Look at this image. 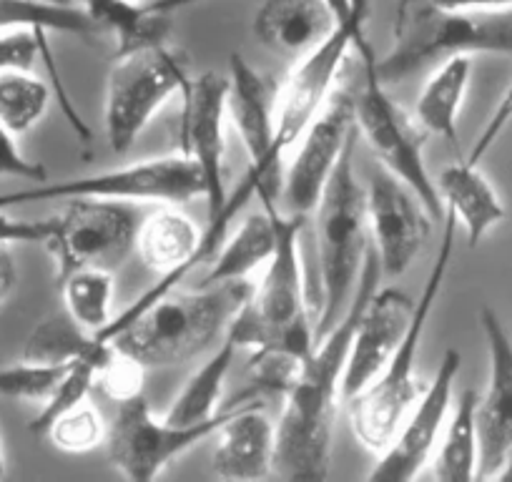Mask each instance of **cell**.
<instances>
[{"label":"cell","instance_id":"6da1fadb","mask_svg":"<svg viewBox=\"0 0 512 482\" xmlns=\"http://www.w3.org/2000/svg\"><path fill=\"white\" fill-rule=\"evenodd\" d=\"M382 267L369 241L362 272L344 317L314 344L297 377L284 392V410L277 420L274 475L292 482H322L332 467L334 420L342 400V375L359 317L377 292Z\"/></svg>","mask_w":512,"mask_h":482},{"label":"cell","instance_id":"7a4b0ae2","mask_svg":"<svg viewBox=\"0 0 512 482\" xmlns=\"http://www.w3.org/2000/svg\"><path fill=\"white\" fill-rule=\"evenodd\" d=\"M259 201L277 226V247L267 262L262 282L251 287L249 299L229 324V334L239 347L254 349V354H287L304 362L317 344L314 324L307 314L299 257V234L307 216L284 214L277 209L274 191L259 194Z\"/></svg>","mask_w":512,"mask_h":482},{"label":"cell","instance_id":"3957f363","mask_svg":"<svg viewBox=\"0 0 512 482\" xmlns=\"http://www.w3.org/2000/svg\"><path fill=\"white\" fill-rule=\"evenodd\" d=\"M254 284L249 279L221 284H199L194 292H166L159 302L141 312L108 337L116 349L136 362L154 367H174L191 362L216 344L249 299Z\"/></svg>","mask_w":512,"mask_h":482},{"label":"cell","instance_id":"277c9868","mask_svg":"<svg viewBox=\"0 0 512 482\" xmlns=\"http://www.w3.org/2000/svg\"><path fill=\"white\" fill-rule=\"evenodd\" d=\"M512 56V21L500 13H462L440 0H397L390 51L374 68L384 86L405 83L455 56Z\"/></svg>","mask_w":512,"mask_h":482},{"label":"cell","instance_id":"5b68a950","mask_svg":"<svg viewBox=\"0 0 512 482\" xmlns=\"http://www.w3.org/2000/svg\"><path fill=\"white\" fill-rule=\"evenodd\" d=\"M357 134L347 141L314 216L319 259V309L314 322V339H322L344 317L362 272L364 254L369 249L367 189L354 174Z\"/></svg>","mask_w":512,"mask_h":482},{"label":"cell","instance_id":"8992f818","mask_svg":"<svg viewBox=\"0 0 512 482\" xmlns=\"http://www.w3.org/2000/svg\"><path fill=\"white\" fill-rule=\"evenodd\" d=\"M442 224H445V231H442L440 247H437V257L432 262L430 274H427L420 299L415 302V312H412L405 337L400 339L384 370L359 395L347 400L354 435L372 452H382L384 447L390 445L395 432L400 430L402 420L420 397L415 380L417 354H420L432 309L440 299L442 284H445L447 272H450L452 252H455L457 241V216L452 211H445Z\"/></svg>","mask_w":512,"mask_h":482},{"label":"cell","instance_id":"52a82bcc","mask_svg":"<svg viewBox=\"0 0 512 482\" xmlns=\"http://www.w3.org/2000/svg\"><path fill=\"white\" fill-rule=\"evenodd\" d=\"M354 48H357V56L364 66V86L354 96V118H357L359 136L374 151L382 169L405 181L420 196L432 219H445V204H442L435 179L425 164L427 134L417 121H412L402 111V106H397L390 98L387 86L374 68L377 56H374L372 46L362 38Z\"/></svg>","mask_w":512,"mask_h":482},{"label":"cell","instance_id":"ba28073f","mask_svg":"<svg viewBox=\"0 0 512 482\" xmlns=\"http://www.w3.org/2000/svg\"><path fill=\"white\" fill-rule=\"evenodd\" d=\"M264 392L251 382V387L236 395L234 405L219 410L211 420L199 425H176L166 417H156L144 395L121 402L116 417L108 425V460L113 470L131 482H149L159 477L176 457L189 452L199 442L214 437V432L246 402L259 400Z\"/></svg>","mask_w":512,"mask_h":482},{"label":"cell","instance_id":"9c48e42d","mask_svg":"<svg viewBox=\"0 0 512 482\" xmlns=\"http://www.w3.org/2000/svg\"><path fill=\"white\" fill-rule=\"evenodd\" d=\"M189 81L184 56L169 43L113 58L103 106V126L111 151L126 154L166 101L184 96Z\"/></svg>","mask_w":512,"mask_h":482},{"label":"cell","instance_id":"30bf717a","mask_svg":"<svg viewBox=\"0 0 512 482\" xmlns=\"http://www.w3.org/2000/svg\"><path fill=\"white\" fill-rule=\"evenodd\" d=\"M201 196L204 181L189 156L171 154L159 159H146L121 169L98 171L66 181H43L28 189L0 194V209L31 201H71V199H111V201H144V204H186Z\"/></svg>","mask_w":512,"mask_h":482},{"label":"cell","instance_id":"8fae6325","mask_svg":"<svg viewBox=\"0 0 512 482\" xmlns=\"http://www.w3.org/2000/svg\"><path fill=\"white\" fill-rule=\"evenodd\" d=\"M139 206L131 201L71 199L61 216H53V234L46 241L56 259L58 279L78 267H121L136 249L141 226Z\"/></svg>","mask_w":512,"mask_h":482},{"label":"cell","instance_id":"7c38bea8","mask_svg":"<svg viewBox=\"0 0 512 482\" xmlns=\"http://www.w3.org/2000/svg\"><path fill=\"white\" fill-rule=\"evenodd\" d=\"M357 134L354 93L349 88H332L327 101L309 121L287 166L282 184V201L287 214L309 216L314 211L344 146Z\"/></svg>","mask_w":512,"mask_h":482},{"label":"cell","instance_id":"4fadbf2b","mask_svg":"<svg viewBox=\"0 0 512 482\" xmlns=\"http://www.w3.org/2000/svg\"><path fill=\"white\" fill-rule=\"evenodd\" d=\"M462 367L460 349H445L435 380L417 397L412 410L402 420L400 430L392 442L379 452L377 465L369 472L372 482H407L422 472V467L432 460L435 447L440 442L442 430L447 425V415L452 407L457 375Z\"/></svg>","mask_w":512,"mask_h":482},{"label":"cell","instance_id":"5bb4252c","mask_svg":"<svg viewBox=\"0 0 512 482\" xmlns=\"http://www.w3.org/2000/svg\"><path fill=\"white\" fill-rule=\"evenodd\" d=\"M367 219L382 277L395 282L422 252L435 219L420 196L382 166L369 176Z\"/></svg>","mask_w":512,"mask_h":482},{"label":"cell","instance_id":"9a60e30c","mask_svg":"<svg viewBox=\"0 0 512 482\" xmlns=\"http://www.w3.org/2000/svg\"><path fill=\"white\" fill-rule=\"evenodd\" d=\"M226 93H229V76L216 71L201 73L191 78L181 96V154L189 156L199 169L204 181L206 221L214 219L224 206L226 194Z\"/></svg>","mask_w":512,"mask_h":482},{"label":"cell","instance_id":"2e32d148","mask_svg":"<svg viewBox=\"0 0 512 482\" xmlns=\"http://www.w3.org/2000/svg\"><path fill=\"white\" fill-rule=\"evenodd\" d=\"M480 327L490 357V380L485 395L477 400V440L480 462L477 477L485 480L512 447V337L492 307L480 309Z\"/></svg>","mask_w":512,"mask_h":482},{"label":"cell","instance_id":"e0dca14e","mask_svg":"<svg viewBox=\"0 0 512 482\" xmlns=\"http://www.w3.org/2000/svg\"><path fill=\"white\" fill-rule=\"evenodd\" d=\"M415 299L397 287L377 289L359 317L352 347H349L347 367L342 375V400H352L364 390L384 365L410 327Z\"/></svg>","mask_w":512,"mask_h":482},{"label":"cell","instance_id":"ac0fdd59","mask_svg":"<svg viewBox=\"0 0 512 482\" xmlns=\"http://www.w3.org/2000/svg\"><path fill=\"white\" fill-rule=\"evenodd\" d=\"M211 470L221 480H264L274 475L277 425L264 415L259 400L241 405L214 432Z\"/></svg>","mask_w":512,"mask_h":482},{"label":"cell","instance_id":"d6986e66","mask_svg":"<svg viewBox=\"0 0 512 482\" xmlns=\"http://www.w3.org/2000/svg\"><path fill=\"white\" fill-rule=\"evenodd\" d=\"M337 28L327 0H264L254 16L256 41L274 56L302 61Z\"/></svg>","mask_w":512,"mask_h":482},{"label":"cell","instance_id":"ffe728a7","mask_svg":"<svg viewBox=\"0 0 512 482\" xmlns=\"http://www.w3.org/2000/svg\"><path fill=\"white\" fill-rule=\"evenodd\" d=\"M435 184L445 211H452L457 216V224L465 226L470 249H475L490 234L492 226L505 219V206H502L500 196L477 164L457 159L455 164L440 171Z\"/></svg>","mask_w":512,"mask_h":482},{"label":"cell","instance_id":"44dd1931","mask_svg":"<svg viewBox=\"0 0 512 482\" xmlns=\"http://www.w3.org/2000/svg\"><path fill=\"white\" fill-rule=\"evenodd\" d=\"M472 76V56H455L432 68L430 78L422 86L415 106V121L427 136L447 141L460 149L457 136V116L465 101Z\"/></svg>","mask_w":512,"mask_h":482},{"label":"cell","instance_id":"7402d4cb","mask_svg":"<svg viewBox=\"0 0 512 482\" xmlns=\"http://www.w3.org/2000/svg\"><path fill=\"white\" fill-rule=\"evenodd\" d=\"M81 8L101 33H111L116 38V56L169 43V13L156 11L151 0H81Z\"/></svg>","mask_w":512,"mask_h":482},{"label":"cell","instance_id":"603a6c76","mask_svg":"<svg viewBox=\"0 0 512 482\" xmlns=\"http://www.w3.org/2000/svg\"><path fill=\"white\" fill-rule=\"evenodd\" d=\"M274 247H277V226L272 214L264 209L262 214L244 216L234 234L226 236L219 252L214 254L201 284L209 287V284L249 279L256 269L267 267Z\"/></svg>","mask_w":512,"mask_h":482},{"label":"cell","instance_id":"cb8c5ba5","mask_svg":"<svg viewBox=\"0 0 512 482\" xmlns=\"http://www.w3.org/2000/svg\"><path fill=\"white\" fill-rule=\"evenodd\" d=\"M236 349L241 347L231 337L229 329H226L216 352L189 377L184 390L171 402V407L164 415L166 420L176 422V425H199V422H206L214 415H219L221 392H224V382L229 377L231 365H234Z\"/></svg>","mask_w":512,"mask_h":482},{"label":"cell","instance_id":"d4e9b609","mask_svg":"<svg viewBox=\"0 0 512 482\" xmlns=\"http://www.w3.org/2000/svg\"><path fill=\"white\" fill-rule=\"evenodd\" d=\"M477 395L465 390L457 397L452 415L442 430L440 450L435 457V477L442 482H470L477 477L480 440H477Z\"/></svg>","mask_w":512,"mask_h":482},{"label":"cell","instance_id":"484cf974","mask_svg":"<svg viewBox=\"0 0 512 482\" xmlns=\"http://www.w3.org/2000/svg\"><path fill=\"white\" fill-rule=\"evenodd\" d=\"M11 28L68 33L86 41L103 36L91 16L71 0H0V31Z\"/></svg>","mask_w":512,"mask_h":482},{"label":"cell","instance_id":"4316f807","mask_svg":"<svg viewBox=\"0 0 512 482\" xmlns=\"http://www.w3.org/2000/svg\"><path fill=\"white\" fill-rule=\"evenodd\" d=\"M63 309L86 332L98 334L111 324L113 272L96 267H78L58 279Z\"/></svg>","mask_w":512,"mask_h":482},{"label":"cell","instance_id":"83f0119b","mask_svg":"<svg viewBox=\"0 0 512 482\" xmlns=\"http://www.w3.org/2000/svg\"><path fill=\"white\" fill-rule=\"evenodd\" d=\"M106 347L108 342H101L96 334L86 332L63 309L61 314L43 319L33 329L26 342V349H23V359L63 365V362H76L81 357H98Z\"/></svg>","mask_w":512,"mask_h":482},{"label":"cell","instance_id":"f1b7e54d","mask_svg":"<svg viewBox=\"0 0 512 482\" xmlns=\"http://www.w3.org/2000/svg\"><path fill=\"white\" fill-rule=\"evenodd\" d=\"M51 88L31 71L0 73V124L13 136H23L46 116Z\"/></svg>","mask_w":512,"mask_h":482},{"label":"cell","instance_id":"f546056e","mask_svg":"<svg viewBox=\"0 0 512 482\" xmlns=\"http://www.w3.org/2000/svg\"><path fill=\"white\" fill-rule=\"evenodd\" d=\"M71 367L73 362L53 365V362H33V359H21L16 365L0 367V395L43 405L66 380Z\"/></svg>","mask_w":512,"mask_h":482},{"label":"cell","instance_id":"4dcf8cb0","mask_svg":"<svg viewBox=\"0 0 512 482\" xmlns=\"http://www.w3.org/2000/svg\"><path fill=\"white\" fill-rule=\"evenodd\" d=\"M108 347H111V344H108ZM108 347L103 349L98 357H81L73 362V367H71V372L66 375V380H63L61 385L56 387V392H53V395L43 402L41 412H38L36 420L31 422L33 435H46L48 427H51L53 422L63 415V412L73 410V407H78L81 402L88 400L91 390L96 387V370H98V365L103 362V357L108 354Z\"/></svg>","mask_w":512,"mask_h":482},{"label":"cell","instance_id":"1f68e13d","mask_svg":"<svg viewBox=\"0 0 512 482\" xmlns=\"http://www.w3.org/2000/svg\"><path fill=\"white\" fill-rule=\"evenodd\" d=\"M48 440L63 452L71 455H81V452H91L96 447L106 445L108 425L103 422L101 412L88 402H81L73 410L63 412L51 427H48Z\"/></svg>","mask_w":512,"mask_h":482},{"label":"cell","instance_id":"d6a6232c","mask_svg":"<svg viewBox=\"0 0 512 482\" xmlns=\"http://www.w3.org/2000/svg\"><path fill=\"white\" fill-rule=\"evenodd\" d=\"M144 372L146 367L141 362H136L134 357H128L126 352H121V349L111 344L108 354L96 370V387H101L103 395L121 405V402L141 395V390H144Z\"/></svg>","mask_w":512,"mask_h":482},{"label":"cell","instance_id":"836d02e7","mask_svg":"<svg viewBox=\"0 0 512 482\" xmlns=\"http://www.w3.org/2000/svg\"><path fill=\"white\" fill-rule=\"evenodd\" d=\"M46 41L48 33L33 31V28L0 31V73L31 71L36 61H41V51Z\"/></svg>","mask_w":512,"mask_h":482},{"label":"cell","instance_id":"e575fe53","mask_svg":"<svg viewBox=\"0 0 512 482\" xmlns=\"http://www.w3.org/2000/svg\"><path fill=\"white\" fill-rule=\"evenodd\" d=\"M13 176V179L31 181V184H43L48 181V169L38 161L26 159L16 144V136L0 124V179Z\"/></svg>","mask_w":512,"mask_h":482},{"label":"cell","instance_id":"d590c367","mask_svg":"<svg viewBox=\"0 0 512 482\" xmlns=\"http://www.w3.org/2000/svg\"><path fill=\"white\" fill-rule=\"evenodd\" d=\"M510 121H512V81H510V86H507L505 96H502L500 103H497L495 113H492V116H490L487 126H485V129H482V134L477 136V141H475V146H472V151L465 156V161H470V164L480 166V161L485 159V154L492 149V144H495V141L500 139V134L507 129V124H510Z\"/></svg>","mask_w":512,"mask_h":482},{"label":"cell","instance_id":"8d00e7d4","mask_svg":"<svg viewBox=\"0 0 512 482\" xmlns=\"http://www.w3.org/2000/svg\"><path fill=\"white\" fill-rule=\"evenodd\" d=\"M53 234V219L21 221L0 214V247L8 244H46Z\"/></svg>","mask_w":512,"mask_h":482},{"label":"cell","instance_id":"74e56055","mask_svg":"<svg viewBox=\"0 0 512 482\" xmlns=\"http://www.w3.org/2000/svg\"><path fill=\"white\" fill-rule=\"evenodd\" d=\"M440 6L462 13H502L510 11L512 0H440Z\"/></svg>","mask_w":512,"mask_h":482},{"label":"cell","instance_id":"f35d334b","mask_svg":"<svg viewBox=\"0 0 512 482\" xmlns=\"http://www.w3.org/2000/svg\"><path fill=\"white\" fill-rule=\"evenodd\" d=\"M18 282L16 262H13V254L8 252V247H0V304L6 302L8 294L13 292Z\"/></svg>","mask_w":512,"mask_h":482},{"label":"cell","instance_id":"ab89813d","mask_svg":"<svg viewBox=\"0 0 512 482\" xmlns=\"http://www.w3.org/2000/svg\"><path fill=\"white\" fill-rule=\"evenodd\" d=\"M329 8L334 11V16H337V23L344 21V18H349L354 13V8L362 3V0H327Z\"/></svg>","mask_w":512,"mask_h":482},{"label":"cell","instance_id":"60d3db41","mask_svg":"<svg viewBox=\"0 0 512 482\" xmlns=\"http://www.w3.org/2000/svg\"><path fill=\"white\" fill-rule=\"evenodd\" d=\"M492 480H500V482H512V447L502 455L500 465L497 470L492 472Z\"/></svg>","mask_w":512,"mask_h":482},{"label":"cell","instance_id":"b9f144b4","mask_svg":"<svg viewBox=\"0 0 512 482\" xmlns=\"http://www.w3.org/2000/svg\"><path fill=\"white\" fill-rule=\"evenodd\" d=\"M191 3H196V0H151V6H154L156 11H164V13L176 11V8L191 6Z\"/></svg>","mask_w":512,"mask_h":482},{"label":"cell","instance_id":"7bdbcfd3","mask_svg":"<svg viewBox=\"0 0 512 482\" xmlns=\"http://www.w3.org/2000/svg\"><path fill=\"white\" fill-rule=\"evenodd\" d=\"M0 477H6V455H3V447H0Z\"/></svg>","mask_w":512,"mask_h":482}]
</instances>
